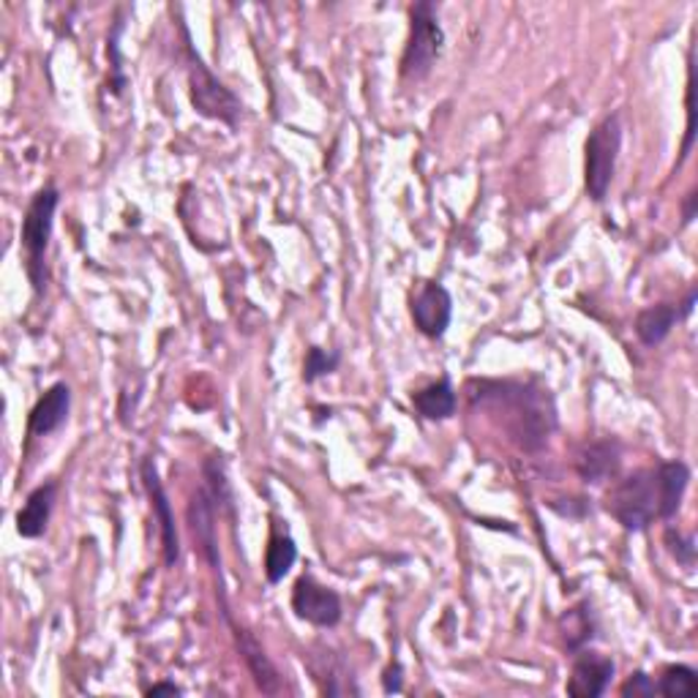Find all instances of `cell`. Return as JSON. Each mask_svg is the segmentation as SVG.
<instances>
[{"instance_id":"obj_1","label":"cell","mask_w":698,"mask_h":698,"mask_svg":"<svg viewBox=\"0 0 698 698\" xmlns=\"http://www.w3.org/2000/svg\"><path fill=\"white\" fill-rule=\"evenodd\" d=\"M690 483L685 461H663L655 470H638L617 483L606 497V510L625 530L642 532L655 519H674Z\"/></svg>"},{"instance_id":"obj_2","label":"cell","mask_w":698,"mask_h":698,"mask_svg":"<svg viewBox=\"0 0 698 698\" xmlns=\"http://www.w3.org/2000/svg\"><path fill=\"white\" fill-rule=\"evenodd\" d=\"M180 34H183V45H186V72H189V93H191V104L194 110L200 112L202 118L218 120L224 126L238 124V118L243 115V104L211 68L205 66V61L200 58V52L194 50L191 45L189 28L180 23Z\"/></svg>"},{"instance_id":"obj_3","label":"cell","mask_w":698,"mask_h":698,"mask_svg":"<svg viewBox=\"0 0 698 698\" xmlns=\"http://www.w3.org/2000/svg\"><path fill=\"white\" fill-rule=\"evenodd\" d=\"M58 202H61V194H58L55 186H47V189L36 191L28 211H25L23 229H20V241H23L25 257H28L25 270H28V279L30 284H34L36 295H41L47 287L45 254H47V246H50Z\"/></svg>"},{"instance_id":"obj_4","label":"cell","mask_w":698,"mask_h":698,"mask_svg":"<svg viewBox=\"0 0 698 698\" xmlns=\"http://www.w3.org/2000/svg\"><path fill=\"white\" fill-rule=\"evenodd\" d=\"M445 45V30H442L436 9L431 3H415L409 9V39L402 55V77L404 79H426L440 58Z\"/></svg>"},{"instance_id":"obj_5","label":"cell","mask_w":698,"mask_h":698,"mask_svg":"<svg viewBox=\"0 0 698 698\" xmlns=\"http://www.w3.org/2000/svg\"><path fill=\"white\" fill-rule=\"evenodd\" d=\"M622 145L620 115H609L600 120L587 137V162H584V183L593 202H604L609 194V186L614 180L617 156Z\"/></svg>"},{"instance_id":"obj_6","label":"cell","mask_w":698,"mask_h":698,"mask_svg":"<svg viewBox=\"0 0 698 698\" xmlns=\"http://www.w3.org/2000/svg\"><path fill=\"white\" fill-rule=\"evenodd\" d=\"M140 478H142V486H145L148 497H151L153 516H156L158 537H162L164 564H167V568H175V562L180 559L178 524H175L173 505H169V497H167V492H164V483H162V478H158L156 461H153V458H142Z\"/></svg>"},{"instance_id":"obj_7","label":"cell","mask_w":698,"mask_h":698,"mask_svg":"<svg viewBox=\"0 0 698 698\" xmlns=\"http://www.w3.org/2000/svg\"><path fill=\"white\" fill-rule=\"evenodd\" d=\"M292 611L297 620L317 627H335L341 622V598L312 575H301L292 587Z\"/></svg>"},{"instance_id":"obj_8","label":"cell","mask_w":698,"mask_h":698,"mask_svg":"<svg viewBox=\"0 0 698 698\" xmlns=\"http://www.w3.org/2000/svg\"><path fill=\"white\" fill-rule=\"evenodd\" d=\"M696 297H698V290L693 287V290L687 292L685 301L676 303V306L674 303H660V306L644 308V312L636 317L638 341H642L644 346L663 344V341L669 339L671 328H674L676 322H682L685 317H690L693 306H696Z\"/></svg>"},{"instance_id":"obj_9","label":"cell","mask_w":698,"mask_h":698,"mask_svg":"<svg viewBox=\"0 0 698 698\" xmlns=\"http://www.w3.org/2000/svg\"><path fill=\"white\" fill-rule=\"evenodd\" d=\"M453 317V297L442 284H426L413 301V322L429 339H442Z\"/></svg>"},{"instance_id":"obj_10","label":"cell","mask_w":698,"mask_h":698,"mask_svg":"<svg viewBox=\"0 0 698 698\" xmlns=\"http://www.w3.org/2000/svg\"><path fill=\"white\" fill-rule=\"evenodd\" d=\"M189 524H191V532H194V541L196 546H200L202 557L207 559L213 573H216L218 581H221V554H218V537H216V505H213L207 488H200V492L191 497Z\"/></svg>"},{"instance_id":"obj_11","label":"cell","mask_w":698,"mask_h":698,"mask_svg":"<svg viewBox=\"0 0 698 698\" xmlns=\"http://www.w3.org/2000/svg\"><path fill=\"white\" fill-rule=\"evenodd\" d=\"M611 676H614V660L598 652H581L570 671L568 693L573 698H598L609 690Z\"/></svg>"},{"instance_id":"obj_12","label":"cell","mask_w":698,"mask_h":698,"mask_svg":"<svg viewBox=\"0 0 698 698\" xmlns=\"http://www.w3.org/2000/svg\"><path fill=\"white\" fill-rule=\"evenodd\" d=\"M224 617H227L229 627H232V633H236V642H238V649H241L243 660H246L249 671H252L254 682H257V687L263 693H268V696H276V693H281L284 687H281V674L279 669H276L274 663H270V658L265 655V649L259 647L257 638L252 636L249 631H243V627H238L236 622L229 620V611L224 609Z\"/></svg>"},{"instance_id":"obj_13","label":"cell","mask_w":698,"mask_h":698,"mask_svg":"<svg viewBox=\"0 0 698 698\" xmlns=\"http://www.w3.org/2000/svg\"><path fill=\"white\" fill-rule=\"evenodd\" d=\"M68 409H72V391H68L66 382H55L30 409L28 431L34 436L52 434L68 420Z\"/></svg>"},{"instance_id":"obj_14","label":"cell","mask_w":698,"mask_h":698,"mask_svg":"<svg viewBox=\"0 0 698 698\" xmlns=\"http://www.w3.org/2000/svg\"><path fill=\"white\" fill-rule=\"evenodd\" d=\"M58 483H45L30 497L25 499V508L17 513V532L23 537H39L45 535L47 521L52 516V505H55Z\"/></svg>"},{"instance_id":"obj_15","label":"cell","mask_w":698,"mask_h":698,"mask_svg":"<svg viewBox=\"0 0 698 698\" xmlns=\"http://www.w3.org/2000/svg\"><path fill=\"white\" fill-rule=\"evenodd\" d=\"M620 467V447L614 442H595L579 458V475L587 483H604Z\"/></svg>"},{"instance_id":"obj_16","label":"cell","mask_w":698,"mask_h":698,"mask_svg":"<svg viewBox=\"0 0 698 698\" xmlns=\"http://www.w3.org/2000/svg\"><path fill=\"white\" fill-rule=\"evenodd\" d=\"M413 404L426 420H447L456 413V391H453L450 380H440L415 393Z\"/></svg>"},{"instance_id":"obj_17","label":"cell","mask_w":698,"mask_h":698,"mask_svg":"<svg viewBox=\"0 0 698 698\" xmlns=\"http://www.w3.org/2000/svg\"><path fill=\"white\" fill-rule=\"evenodd\" d=\"M297 559L295 541L287 535H274L268 543V551H265V575H268L270 584H279L284 581V575L290 573L292 564Z\"/></svg>"},{"instance_id":"obj_18","label":"cell","mask_w":698,"mask_h":698,"mask_svg":"<svg viewBox=\"0 0 698 698\" xmlns=\"http://www.w3.org/2000/svg\"><path fill=\"white\" fill-rule=\"evenodd\" d=\"M202 472H205L207 494H211L218 513H227L229 519H236V494H232V488H229V481L227 475H224L221 461H218V458H207Z\"/></svg>"},{"instance_id":"obj_19","label":"cell","mask_w":698,"mask_h":698,"mask_svg":"<svg viewBox=\"0 0 698 698\" xmlns=\"http://www.w3.org/2000/svg\"><path fill=\"white\" fill-rule=\"evenodd\" d=\"M655 685H658V696L693 698L698 693V676L690 665H665Z\"/></svg>"},{"instance_id":"obj_20","label":"cell","mask_w":698,"mask_h":698,"mask_svg":"<svg viewBox=\"0 0 698 698\" xmlns=\"http://www.w3.org/2000/svg\"><path fill=\"white\" fill-rule=\"evenodd\" d=\"M562 627H564V642H568L570 649L584 647V644L593 638V620H589L587 606L570 609L568 617L562 620Z\"/></svg>"},{"instance_id":"obj_21","label":"cell","mask_w":698,"mask_h":698,"mask_svg":"<svg viewBox=\"0 0 698 698\" xmlns=\"http://www.w3.org/2000/svg\"><path fill=\"white\" fill-rule=\"evenodd\" d=\"M341 364V355L335 350H322V346H312L306 355V364H303V380L317 382L319 377L333 375Z\"/></svg>"},{"instance_id":"obj_22","label":"cell","mask_w":698,"mask_h":698,"mask_svg":"<svg viewBox=\"0 0 698 698\" xmlns=\"http://www.w3.org/2000/svg\"><path fill=\"white\" fill-rule=\"evenodd\" d=\"M120 30H124V23H115V28H112V36H110V47H106V52H110V58H112V83H110V88H112V93H124V88H126V74H124V66H120V47H118V36H120Z\"/></svg>"},{"instance_id":"obj_23","label":"cell","mask_w":698,"mask_h":698,"mask_svg":"<svg viewBox=\"0 0 698 698\" xmlns=\"http://www.w3.org/2000/svg\"><path fill=\"white\" fill-rule=\"evenodd\" d=\"M665 546L674 554L676 562H682L685 568H690L696 562V541H693V535H682V532L669 530L665 532Z\"/></svg>"},{"instance_id":"obj_24","label":"cell","mask_w":698,"mask_h":698,"mask_svg":"<svg viewBox=\"0 0 698 698\" xmlns=\"http://www.w3.org/2000/svg\"><path fill=\"white\" fill-rule=\"evenodd\" d=\"M620 693L625 698H649L658 696V685H655L652 676H647L644 671H636V674L627 676V682L622 685Z\"/></svg>"},{"instance_id":"obj_25","label":"cell","mask_w":698,"mask_h":698,"mask_svg":"<svg viewBox=\"0 0 698 698\" xmlns=\"http://www.w3.org/2000/svg\"><path fill=\"white\" fill-rule=\"evenodd\" d=\"M382 685H385V693H402V665H391V669L385 671V680H382Z\"/></svg>"},{"instance_id":"obj_26","label":"cell","mask_w":698,"mask_h":698,"mask_svg":"<svg viewBox=\"0 0 698 698\" xmlns=\"http://www.w3.org/2000/svg\"><path fill=\"white\" fill-rule=\"evenodd\" d=\"M180 687L173 685V682H158V685L148 687V696H180Z\"/></svg>"},{"instance_id":"obj_27","label":"cell","mask_w":698,"mask_h":698,"mask_svg":"<svg viewBox=\"0 0 698 698\" xmlns=\"http://www.w3.org/2000/svg\"><path fill=\"white\" fill-rule=\"evenodd\" d=\"M696 189L685 196V205H682V224H690L696 218Z\"/></svg>"}]
</instances>
